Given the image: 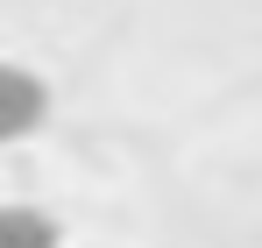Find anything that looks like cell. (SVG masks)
Listing matches in <instances>:
<instances>
[{"mask_svg":"<svg viewBox=\"0 0 262 248\" xmlns=\"http://www.w3.org/2000/svg\"><path fill=\"white\" fill-rule=\"evenodd\" d=\"M43 107H50V92H43V78H36V71L0 64V142H14V135L43 128Z\"/></svg>","mask_w":262,"mask_h":248,"instance_id":"1","label":"cell"},{"mask_svg":"<svg viewBox=\"0 0 262 248\" xmlns=\"http://www.w3.org/2000/svg\"><path fill=\"white\" fill-rule=\"evenodd\" d=\"M0 248H57V220L36 206H0Z\"/></svg>","mask_w":262,"mask_h":248,"instance_id":"2","label":"cell"}]
</instances>
